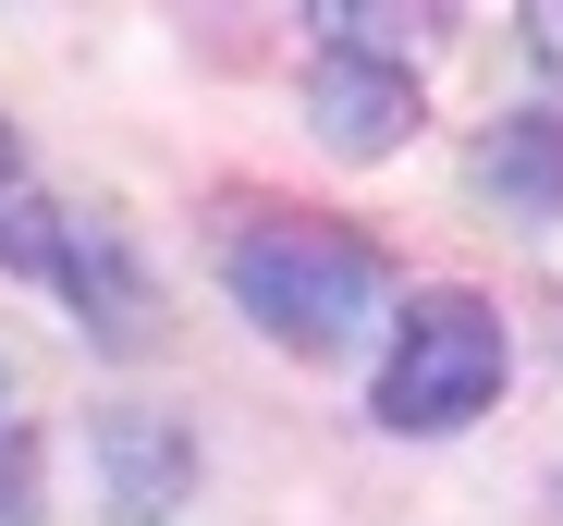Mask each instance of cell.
Masks as SVG:
<instances>
[{"mask_svg": "<svg viewBox=\"0 0 563 526\" xmlns=\"http://www.w3.org/2000/svg\"><path fill=\"white\" fill-rule=\"evenodd\" d=\"M221 282H233V306L282 343V356H343V343L393 306V257L367 245L355 221H319V209H295V221H257V233H233V257H221Z\"/></svg>", "mask_w": 563, "mask_h": 526, "instance_id": "cell-1", "label": "cell"}, {"mask_svg": "<svg viewBox=\"0 0 563 526\" xmlns=\"http://www.w3.org/2000/svg\"><path fill=\"white\" fill-rule=\"evenodd\" d=\"M503 380H515L503 306L465 294V282H441V294H417V306L393 318V356H380V380H367V416H380L393 441H441V428L490 416Z\"/></svg>", "mask_w": 563, "mask_h": 526, "instance_id": "cell-2", "label": "cell"}, {"mask_svg": "<svg viewBox=\"0 0 563 526\" xmlns=\"http://www.w3.org/2000/svg\"><path fill=\"white\" fill-rule=\"evenodd\" d=\"M0 526H49V466H37V428H0Z\"/></svg>", "mask_w": 563, "mask_h": 526, "instance_id": "cell-7", "label": "cell"}, {"mask_svg": "<svg viewBox=\"0 0 563 526\" xmlns=\"http://www.w3.org/2000/svg\"><path fill=\"white\" fill-rule=\"evenodd\" d=\"M37 282L86 318V343H111V356H135V343L159 331V294H147V270H135V245H123L111 221H86V209H49Z\"/></svg>", "mask_w": 563, "mask_h": 526, "instance_id": "cell-3", "label": "cell"}, {"mask_svg": "<svg viewBox=\"0 0 563 526\" xmlns=\"http://www.w3.org/2000/svg\"><path fill=\"white\" fill-rule=\"evenodd\" d=\"M515 25H527V49H539V61L563 74V0H527V13H515Z\"/></svg>", "mask_w": 563, "mask_h": 526, "instance_id": "cell-8", "label": "cell"}, {"mask_svg": "<svg viewBox=\"0 0 563 526\" xmlns=\"http://www.w3.org/2000/svg\"><path fill=\"white\" fill-rule=\"evenodd\" d=\"M307 123H319V147H343V159H393V147H417L429 99H417V74H405V61L319 49V74H307Z\"/></svg>", "mask_w": 563, "mask_h": 526, "instance_id": "cell-5", "label": "cell"}, {"mask_svg": "<svg viewBox=\"0 0 563 526\" xmlns=\"http://www.w3.org/2000/svg\"><path fill=\"white\" fill-rule=\"evenodd\" d=\"M465 184L515 221H563V111H503L465 159Z\"/></svg>", "mask_w": 563, "mask_h": 526, "instance_id": "cell-6", "label": "cell"}, {"mask_svg": "<svg viewBox=\"0 0 563 526\" xmlns=\"http://www.w3.org/2000/svg\"><path fill=\"white\" fill-rule=\"evenodd\" d=\"M0 197H13V123H0Z\"/></svg>", "mask_w": 563, "mask_h": 526, "instance_id": "cell-9", "label": "cell"}, {"mask_svg": "<svg viewBox=\"0 0 563 526\" xmlns=\"http://www.w3.org/2000/svg\"><path fill=\"white\" fill-rule=\"evenodd\" d=\"M86 454H99L111 526H172V502L197 490V428L159 416V404H99L86 416Z\"/></svg>", "mask_w": 563, "mask_h": 526, "instance_id": "cell-4", "label": "cell"}]
</instances>
